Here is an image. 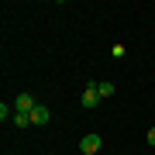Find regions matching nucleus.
<instances>
[{"label":"nucleus","instance_id":"obj_2","mask_svg":"<svg viewBox=\"0 0 155 155\" xmlns=\"http://www.w3.org/2000/svg\"><path fill=\"white\" fill-rule=\"evenodd\" d=\"M35 107H38V104H35L31 93H17V100H14V110H17V114H31Z\"/></svg>","mask_w":155,"mask_h":155},{"label":"nucleus","instance_id":"obj_5","mask_svg":"<svg viewBox=\"0 0 155 155\" xmlns=\"http://www.w3.org/2000/svg\"><path fill=\"white\" fill-rule=\"evenodd\" d=\"M11 124H14V127H28V124H31V114H17V110H14V121H11Z\"/></svg>","mask_w":155,"mask_h":155},{"label":"nucleus","instance_id":"obj_7","mask_svg":"<svg viewBox=\"0 0 155 155\" xmlns=\"http://www.w3.org/2000/svg\"><path fill=\"white\" fill-rule=\"evenodd\" d=\"M148 145H155V127H152V131H148Z\"/></svg>","mask_w":155,"mask_h":155},{"label":"nucleus","instance_id":"obj_3","mask_svg":"<svg viewBox=\"0 0 155 155\" xmlns=\"http://www.w3.org/2000/svg\"><path fill=\"white\" fill-rule=\"evenodd\" d=\"M79 104H83L86 110H93V107L100 104V93H97V83H90V86L83 90V97H79Z\"/></svg>","mask_w":155,"mask_h":155},{"label":"nucleus","instance_id":"obj_6","mask_svg":"<svg viewBox=\"0 0 155 155\" xmlns=\"http://www.w3.org/2000/svg\"><path fill=\"white\" fill-rule=\"evenodd\" d=\"M97 93H100V100H104V97H114V83H97Z\"/></svg>","mask_w":155,"mask_h":155},{"label":"nucleus","instance_id":"obj_1","mask_svg":"<svg viewBox=\"0 0 155 155\" xmlns=\"http://www.w3.org/2000/svg\"><path fill=\"white\" fill-rule=\"evenodd\" d=\"M100 145H104V138H100L97 131H90V134H83V138H79V152H83V155H97Z\"/></svg>","mask_w":155,"mask_h":155},{"label":"nucleus","instance_id":"obj_4","mask_svg":"<svg viewBox=\"0 0 155 155\" xmlns=\"http://www.w3.org/2000/svg\"><path fill=\"white\" fill-rule=\"evenodd\" d=\"M48 121H52V110H48L45 104H38V107L31 110V124H48Z\"/></svg>","mask_w":155,"mask_h":155}]
</instances>
